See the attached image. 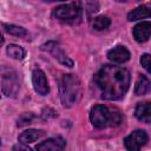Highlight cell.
<instances>
[{
  "label": "cell",
  "instance_id": "obj_8",
  "mask_svg": "<svg viewBox=\"0 0 151 151\" xmlns=\"http://www.w3.org/2000/svg\"><path fill=\"white\" fill-rule=\"evenodd\" d=\"M32 84H33L35 92L40 96H46L50 92L46 74L44 73V71H41L39 68H35L32 72Z\"/></svg>",
  "mask_w": 151,
  "mask_h": 151
},
{
  "label": "cell",
  "instance_id": "obj_20",
  "mask_svg": "<svg viewBox=\"0 0 151 151\" xmlns=\"http://www.w3.org/2000/svg\"><path fill=\"white\" fill-rule=\"evenodd\" d=\"M140 63H142V66L147 72H150V54H147V53L143 54L142 58H140Z\"/></svg>",
  "mask_w": 151,
  "mask_h": 151
},
{
  "label": "cell",
  "instance_id": "obj_1",
  "mask_svg": "<svg viewBox=\"0 0 151 151\" xmlns=\"http://www.w3.org/2000/svg\"><path fill=\"white\" fill-rule=\"evenodd\" d=\"M130 72L120 66L105 65L94 76V83L105 100H118L124 97L130 86Z\"/></svg>",
  "mask_w": 151,
  "mask_h": 151
},
{
  "label": "cell",
  "instance_id": "obj_11",
  "mask_svg": "<svg viewBox=\"0 0 151 151\" xmlns=\"http://www.w3.org/2000/svg\"><path fill=\"white\" fill-rule=\"evenodd\" d=\"M151 33V24L150 21H142L133 28V37L138 42H145L149 40Z\"/></svg>",
  "mask_w": 151,
  "mask_h": 151
},
{
  "label": "cell",
  "instance_id": "obj_22",
  "mask_svg": "<svg viewBox=\"0 0 151 151\" xmlns=\"http://www.w3.org/2000/svg\"><path fill=\"white\" fill-rule=\"evenodd\" d=\"M4 45V37H2V34L0 33V47Z\"/></svg>",
  "mask_w": 151,
  "mask_h": 151
},
{
  "label": "cell",
  "instance_id": "obj_18",
  "mask_svg": "<svg viewBox=\"0 0 151 151\" xmlns=\"http://www.w3.org/2000/svg\"><path fill=\"white\" fill-rule=\"evenodd\" d=\"M110 25H111V20L105 15H98L92 20V27L97 31L106 29Z\"/></svg>",
  "mask_w": 151,
  "mask_h": 151
},
{
  "label": "cell",
  "instance_id": "obj_21",
  "mask_svg": "<svg viewBox=\"0 0 151 151\" xmlns=\"http://www.w3.org/2000/svg\"><path fill=\"white\" fill-rule=\"evenodd\" d=\"M13 150H28L29 151V147L21 146V145H15V146H13Z\"/></svg>",
  "mask_w": 151,
  "mask_h": 151
},
{
  "label": "cell",
  "instance_id": "obj_3",
  "mask_svg": "<svg viewBox=\"0 0 151 151\" xmlns=\"http://www.w3.org/2000/svg\"><path fill=\"white\" fill-rule=\"evenodd\" d=\"M90 120L97 129H104L107 126H116L120 123L122 117L119 112L111 111L105 105H96L91 109Z\"/></svg>",
  "mask_w": 151,
  "mask_h": 151
},
{
  "label": "cell",
  "instance_id": "obj_16",
  "mask_svg": "<svg viewBox=\"0 0 151 151\" xmlns=\"http://www.w3.org/2000/svg\"><path fill=\"white\" fill-rule=\"evenodd\" d=\"M6 53H7L11 58L17 59V60H22L24 57H25V54H26L25 50H24L21 46L15 45V44H11V45H8L7 48H6Z\"/></svg>",
  "mask_w": 151,
  "mask_h": 151
},
{
  "label": "cell",
  "instance_id": "obj_17",
  "mask_svg": "<svg viewBox=\"0 0 151 151\" xmlns=\"http://www.w3.org/2000/svg\"><path fill=\"white\" fill-rule=\"evenodd\" d=\"M5 31L12 35H15V37H19V38H26L28 35V32L24 28V27H20V26H15V25H11V24H2Z\"/></svg>",
  "mask_w": 151,
  "mask_h": 151
},
{
  "label": "cell",
  "instance_id": "obj_14",
  "mask_svg": "<svg viewBox=\"0 0 151 151\" xmlns=\"http://www.w3.org/2000/svg\"><path fill=\"white\" fill-rule=\"evenodd\" d=\"M149 17H150V8H149V6H145V5L132 9L127 14V19L130 21H134V20H139L143 18H149Z\"/></svg>",
  "mask_w": 151,
  "mask_h": 151
},
{
  "label": "cell",
  "instance_id": "obj_5",
  "mask_svg": "<svg viewBox=\"0 0 151 151\" xmlns=\"http://www.w3.org/2000/svg\"><path fill=\"white\" fill-rule=\"evenodd\" d=\"M1 88L4 94H6L7 97H15L19 91V78L14 71L4 73L1 79Z\"/></svg>",
  "mask_w": 151,
  "mask_h": 151
},
{
  "label": "cell",
  "instance_id": "obj_6",
  "mask_svg": "<svg viewBox=\"0 0 151 151\" xmlns=\"http://www.w3.org/2000/svg\"><path fill=\"white\" fill-rule=\"evenodd\" d=\"M147 139H149L147 133L144 130H136L124 139V144L127 150L138 151L139 149H142V146L146 144Z\"/></svg>",
  "mask_w": 151,
  "mask_h": 151
},
{
  "label": "cell",
  "instance_id": "obj_24",
  "mask_svg": "<svg viewBox=\"0 0 151 151\" xmlns=\"http://www.w3.org/2000/svg\"><path fill=\"white\" fill-rule=\"evenodd\" d=\"M0 145H1V139H0Z\"/></svg>",
  "mask_w": 151,
  "mask_h": 151
},
{
  "label": "cell",
  "instance_id": "obj_7",
  "mask_svg": "<svg viewBox=\"0 0 151 151\" xmlns=\"http://www.w3.org/2000/svg\"><path fill=\"white\" fill-rule=\"evenodd\" d=\"M41 50L50 52L60 64H63L65 66H68V67H72L73 66V61L66 55V53L63 51V48L60 47V45L58 42H55V41H48V42H46V44H44L41 46Z\"/></svg>",
  "mask_w": 151,
  "mask_h": 151
},
{
  "label": "cell",
  "instance_id": "obj_13",
  "mask_svg": "<svg viewBox=\"0 0 151 151\" xmlns=\"http://www.w3.org/2000/svg\"><path fill=\"white\" fill-rule=\"evenodd\" d=\"M44 134H45V132L41 131V130L29 129V130H26L22 133H20L19 137H18V140L20 143H22V144H31V143L40 139Z\"/></svg>",
  "mask_w": 151,
  "mask_h": 151
},
{
  "label": "cell",
  "instance_id": "obj_19",
  "mask_svg": "<svg viewBox=\"0 0 151 151\" xmlns=\"http://www.w3.org/2000/svg\"><path fill=\"white\" fill-rule=\"evenodd\" d=\"M34 119H35V116H34L33 113H31V112H28V113H22V114L18 118V120H17V125L21 127V126H25V125L31 124Z\"/></svg>",
  "mask_w": 151,
  "mask_h": 151
},
{
  "label": "cell",
  "instance_id": "obj_15",
  "mask_svg": "<svg viewBox=\"0 0 151 151\" xmlns=\"http://www.w3.org/2000/svg\"><path fill=\"white\" fill-rule=\"evenodd\" d=\"M150 92V80L147 79V77L142 76L137 84H136V88H134V93L137 96H144L146 93Z\"/></svg>",
  "mask_w": 151,
  "mask_h": 151
},
{
  "label": "cell",
  "instance_id": "obj_12",
  "mask_svg": "<svg viewBox=\"0 0 151 151\" xmlns=\"http://www.w3.org/2000/svg\"><path fill=\"white\" fill-rule=\"evenodd\" d=\"M134 116L137 119L149 124L151 120V105L149 101L138 103L134 110Z\"/></svg>",
  "mask_w": 151,
  "mask_h": 151
},
{
  "label": "cell",
  "instance_id": "obj_2",
  "mask_svg": "<svg viewBox=\"0 0 151 151\" xmlns=\"http://www.w3.org/2000/svg\"><path fill=\"white\" fill-rule=\"evenodd\" d=\"M59 93L61 103L65 107L76 105L81 98V84L76 74H64L59 84Z\"/></svg>",
  "mask_w": 151,
  "mask_h": 151
},
{
  "label": "cell",
  "instance_id": "obj_10",
  "mask_svg": "<svg viewBox=\"0 0 151 151\" xmlns=\"http://www.w3.org/2000/svg\"><path fill=\"white\" fill-rule=\"evenodd\" d=\"M107 58L116 64H124L130 59V52L125 46H116L107 52Z\"/></svg>",
  "mask_w": 151,
  "mask_h": 151
},
{
  "label": "cell",
  "instance_id": "obj_23",
  "mask_svg": "<svg viewBox=\"0 0 151 151\" xmlns=\"http://www.w3.org/2000/svg\"><path fill=\"white\" fill-rule=\"evenodd\" d=\"M54 1H66V0H54Z\"/></svg>",
  "mask_w": 151,
  "mask_h": 151
},
{
  "label": "cell",
  "instance_id": "obj_4",
  "mask_svg": "<svg viewBox=\"0 0 151 151\" xmlns=\"http://www.w3.org/2000/svg\"><path fill=\"white\" fill-rule=\"evenodd\" d=\"M53 15L57 19H59V20L73 21V20H76V19L79 18V15H80V8H79L78 4H76V2L61 5V6H58L57 8H54Z\"/></svg>",
  "mask_w": 151,
  "mask_h": 151
},
{
  "label": "cell",
  "instance_id": "obj_9",
  "mask_svg": "<svg viewBox=\"0 0 151 151\" xmlns=\"http://www.w3.org/2000/svg\"><path fill=\"white\" fill-rule=\"evenodd\" d=\"M66 145V142L64 138L61 137H52L48 138L44 142H41L40 144H38L35 146L37 150L39 151H58V150H63Z\"/></svg>",
  "mask_w": 151,
  "mask_h": 151
}]
</instances>
